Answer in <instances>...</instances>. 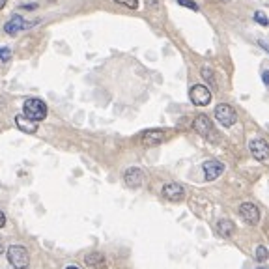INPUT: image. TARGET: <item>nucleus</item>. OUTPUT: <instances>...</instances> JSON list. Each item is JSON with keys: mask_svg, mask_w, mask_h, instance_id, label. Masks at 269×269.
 Instances as JSON below:
<instances>
[{"mask_svg": "<svg viewBox=\"0 0 269 269\" xmlns=\"http://www.w3.org/2000/svg\"><path fill=\"white\" fill-rule=\"evenodd\" d=\"M254 256H256L258 262H266V260L269 258V249L266 247V245H260V247H256Z\"/></svg>", "mask_w": 269, "mask_h": 269, "instance_id": "16", "label": "nucleus"}, {"mask_svg": "<svg viewBox=\"0 0 269 269\" xmlns=\"http://www.w3.org/2000/svg\"><path fill=\"white\" fill-rule=\"evenodd\" d=\"M15 125H17L23 133H28V134H32L37 131V122L26 118L25 114H17V116H15Z\"/></svg>", "mask_w": 269, "mask_h": 269, "instance_id": "14", "label": "nucleus"}, {"mask_svg": "<svg viewBox=\"0 0 269 269\" xmlns=\"http://www.w3.org/2000/svg\"><path fill=\"white\" fill-rule=\"evenodd\" d=\"M260 45H262V49H264V50H268V52H269V45H268V43H266V41H260Z\"/></svg>", "mask_w": 269, "mask_h": 269, "instance_id": "24", "label": "nucleus"}, {"mask_svg": "<svg viewBox=\"0 0 269 269\" xmlns=\"http://www.w3.org/2000/svg\"><path fill=\"white\" fill-rule=\"evenodd\" d=\"M123 182L127 187H131V189H138V187H142L144 184V172L140 170V168H136V167H131V168H127L125 174H123Z\"/></svg>", "mask_w": 269, "mask_h": 269, "instance_id": "7", "label": "nucleus"}, {"mask_svg": "<svg viewBox=\"0 0 269 269\" xmlns=\"http://www.w3.org/2000/svg\"><path fill=\"white\" fill-rule=\"evenodd\" d=\"M6 2H8V0H0V10H2L4 6H6Z\"/></svg>", "mask_w": 269, "mask_h": 269, "instance_id": "26", "label": "nucleus"}, {"mask_svg": "<svg viewBox=\"0 0 269 269\" xmlns=\"http://www.w3.org/2000/svg\"><path fill=\"white\" fill-rule=\"evenodd\" d=\"M30 26H32V23H26L21 15H13L12 19L4 25V30H6L10 36H15L17 32H21V30H25V28H30Z\"/></svg>", "mask_w": 269, "mask_h": 269, "instance_id": "11", "label": "nucleus"}, {"mask_svg": "<svg viewBox=\"0 0 269 269\" xmlns=\"http://www.w3.org/2000/svg\"><path fill=\"white\" fill-rule=\"evenodd\" d=\"M66 269H79V268H77V266H67Z\"/></svg>", "mask_w": 269, "mask_h": 269, "instance_id": "27", "label": "nucleus"}, {"mask_svg": "<svg viewBox=\"0 0 269 269\" xmlns=\"http://www.w3.org/2000/svg\"><path fill=\"white\" fill-rule=\"evenodd\" d=\"M189 98L195 103L196 107H206L211 101V92H209L208 86L204 84H195L189 92Z\"/></svg>", "mask_w": 269, "mask_h": 269, "instance_id": "5", "label": "nucleus"}, {"mask_svg": "<svg viewBox=\"0 0 269 269\" xmlns=\"http://www.w3.org/2000/svg\"><path fill=\"white\" fill-rule=\"evenodd\" d=\"M23 112H25L26 118L34 120V122H41L47 118V105L37 98H30L25 101L23 105Z\"/></svg>", "mask_w": 269, "mask_h": 269, "instance_id": "1", "label": "nucleus"}, {"mask_svg": "<svg viewBox=\"0 0 269 269\" xmlns=\"http://www.w3.org/2000/svg\"><path fill=\"white\" fill-rule=\"evenodd\" d=\"M165 138H167V134H165V131H161V129H150V131H144L142 136H140V140H142L144 146H157Z\"/></svg>", "mask_w": 269, "mask_h": 269, "instance_id": "12", "label": "nucleus"}, {"mask_svg": "<svg viewBox=\"0 0 269 269\" xmlns=\"http://www.w3.org/2000/svg\"><path fill=\"white\" fill-rule=\"evenodd\" d=\"M249 150H251L252 157L260 163H268L269 161V144L264 138H252L249 142Z\"/></svg>", "mask_w": 269, "mask_h": 269, "instance_id": "4", "label": "nucleus"}, {"mask_svg": "<svg viewBox=\"0 0 269 269\" xmlns=\"http://www.w3.org/2000/svg\"><path fill=\"white\" fill-rule=\"evenodd\" d=\"M84 264L92 269H107L109 262L101 252H88L84 256Z\"/></svg>", "mask_w": 269, "mask_h": 269, "instance_id": "13", "label": "nucleus"}, {"mask_svg": "<svg viewBox=\"0 0 269 269\" xmlns=\"http://www.w3.org/2000/svg\"><path fill=\"white\" fill-rule=\"evenodd\" d=\"M202 77H204V79H208V81H209V84H211V86H215V79H213V71H211L209 67H202Z\"/></svg>", "mask_w": 269, "mask_h": 269, "instance_id": "19", "label": "nucleus"}, {"mask_svg": "<svg viewBox=\"0 0 269 269\" xmlns=\"http://www.w3.org/2000/svg\"><path fill=\"white\" fill-rule=\"evenodd\" d=\"M262 81L266 83V86H269V69H266V71L262 73Z\"/></svg>", "mask_w": 269, "mask_h": 269, "instance_id": "22", "label": "nucleus"}, {"mask_svg": "<svg viewBox=\"0 0 269 269\" xmlns=\"http://www.w3.org/2000/svg\"><path fill=\"white\" fill-rule=\"evenodd\" d=\"M180 6H185V8H191L193 12H198V6H196L193 0H176Z\"/></svg>", "mask_w": 269, "mask_h": 269, "instance_id": "21", "label": "nucleus"}, {"mask_svg": "<svg viewBox=\"0 0 269 269\" xmlns=\"http://www.w3.org/2000/svg\"><path fill=\"white\" fill-rule=\"evenodd\" d=\"M4 224H6V215H4V213H2V209H0V228H2Z\"/></svg>", "mask_w": 269, "mask_h": 269, "instance_id": "23", "label": "nucleus"}, {"mask_svg": "<svg viewBox=\"0 0 269 269\" xmlns=\"http://www.w3.org/2000/svg\"><path fill=\"white\" fill-rule=\"evenodd\" d=\"M254 21H256L258 25H262V26H269V19H268V15L264 12H256L254 13Z\"/></svg>", "mask_w": 269, "mask_h": 269, "instance_id": "17", "label": "nucleus"}, {"mask_svg": "<svg viewBox=\"0 0 269 269\" xmlns=\"http://www.w3.org/2000/svg\"><path fill=\"white\" fill-rule=\"evenodd\" d=\"M219 2H230V0H219Z\"/></svg>", "mask_w": 269, "mask_h": 269, "instance_id": "29", "label": "nucleus"}, {"mask_svg": "<svg viewBox=\"0 0 269 269\" xmlns=\"http://www.w3.org/2000/svg\"><path fill=\"white\" fill-rule=\"evenodd\" d=\"M215 230H217L220 237H232L234 232H235V224L228 219H220L217 222V226H215Z\"/></svg>", "mask_w": 269, "mask_h": 269, "instance_id": "15", "label": "nucleus"}, {"mask_svg": "<svg viewBox=\"0 0 269 269\" xmlns=\"http://www.w3.org/2000/svg\"><path fill=\"white\" fill-rule=\"evenodd\" d=\"M116 4H122L125 8H131V10H136L138 8V0H114Z\"/></svg>", "mask_w": 269, "mask_h": 269, "instance_id": "18", "label": "nucleus"}, {"mask_svg": "<svg viewBox=\"0 0 269 269\" xmlns=\"http://www.w3.org/2000/svg\"><path fill=\"white\" fill-rule=\"evenodd\" d=\"M4 251H6V249H4V241H2V237H0V254H2Z\"/></svg>", "mask_w": 269, "mask_h": 269, "instance_id": "25", "label": "nucleus"}, {"mask_svg": "<svg viewBox=\"0 0 269 269\" xmlns=\"http://www.w3.org/2000/svg\"><path fill=\"white\" fill-rule=\"evenodd\" d=\"M256 269H269V268H262V266H260V268H256Z\"/></svg>", "mask_w": 269, "mask_h": 269, "instance_id": "28", "label": "nucleus"}, {"mask_svg": "<svg viewBox=\"0 0 269 269\" xmlns=\"http://www.w3.org/2000/svg\"><path fill=\"white\" fill-rule=\"evenodd\" d=\"M10 58H12V50H10V47H0V60L8 62Z\"/></svg>", "mask_w": 269, "mask_h": 269, "instance_id": "20", "label": "nucleus"}, {"mask_svg": "<svg viewBox=\"0 0 269 269\" xmlns=\"http://www.w3.org/2000/svg\"><path fill=\"white\" fill-rule=\"evenodd\" d=\"M163 196L170 202H182L185 198V189L180 184H167L163 187Z\"/></svg>", "mask_w": 269, "mask_h": 269, "instance_id": "10", "label": "nucleus"}, {"mask_svg": "<svg viewBox=\"0 0 269 269\" xmlns=\"http://www.w3.org/2000/svg\"><path fill=\"white\" fill-rule=\"evenodd\" d=\"M239 215H241V219L245 222H249V224H258L260 222V209L258 206H254L252 202H243L241 206H239Z\"/></svg>", "mask_w": 269, "mask_h": 269, "instance_id": "6", "label": "nucleus"}, {"mask_svg": "<svg viewBox=\"0 0 269 269\" xmlns=\"http://www.w3.org/2000/svg\"><path fill=\"white\" fill-rule=\"evenodd\" d=\"M215 118H217V122H219L222 127H232L234 123L237 122L235 110H234L230 105H226V103H219V105L215 107Z\"/></svg>", "mask_w": 269, "mask_h": 269, "instance_id": "3", "label": "nucleus"}, {"mask_svg": "<svg viewBox=\"0 0 269 269\" xmlns=\"http://www.w3.org/2000/svg\"><path fill=\"white\" fill-rule=\"evenodd\" d=\"M202 170H204V178L208 180V182H213V180H217L220 174L224 172V165L220 163V161H206L204 165H202Z\"/></svg>", "mask_w": 269, "mask_h": 269, "instance_id": "8", "label": "nucleus"}, {"mask_svg": "<svg viewBox=\"0 0 269 269\" xmlns=\"http://www.w3.org/2000/svg\"><path fill=\"white\" fill-rule=\"evenodd\" d=\"M193 127L200 136H211V133H213V123L206 114H198L193 122Z\"/></svg>", "mask_w": 269, "mask_h": 269, "instance_id": "9", "label": "nucleus"}, {"mask_svg": "<svg viewBox=\"0 0 269 269\" xmlns=\"http://www.w3.org/2000/svg\"><path fill=\"white\" fill-rule=\"evenodd\" d=\"M8 260L13 266V269H28V264H30L28 251L23 245H12L8 249Z\"/></svg>", "mask_w": 269, "mask_h": 269, "instance_id": "2", "label": "nucleus"}]
</instances>
